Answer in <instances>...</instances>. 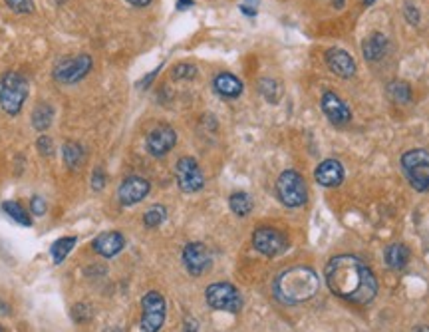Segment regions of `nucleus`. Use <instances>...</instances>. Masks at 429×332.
<instances>
[{"instance_id":"nucleus-38","label":"nucleus","mask_w":429,"mask_h":332,"mask_svg":"<svg viewBox=\"0 0 429 332\" xmlns=\"http://www.w3.org/2000/svg\"><path fill=\"white\" fill-rule=\"evenodd\" d=\"M193 6V0H177V10H187Z\"/></svg>"},{"instance_id":"nucleus-26","label":"nucleus","mask_w":429,"mask_h":332,"mask_svg":"<svg viewBox=\"0 0 429 332\" xmlns=\"http://www.w3.org/2000/svg\"><path fill=\"white\" fill-rule=\"evenodd\" d=\"M74 247H76V237H62V239L54 241V245H52V249H50L54 262H56V264L64 262V259H66L70 253H72V249H74Z\"/></svg>"},{"instance_id":"nucleus-45","label":"nucleus","mask_w":429,"mask_h":332,"mask_svg":"<svg viewBox=\"0 0 429 332\" xmlns=\"http://www.w3.org/2000/svg\"><path fill=\"white\" fill-rule=\"evenodd\" d=\"M56 2H64V0H56Z\"/></svg>"},{"instance_id":"nucleus-16","label":"nucleus","mask_w":429,"mask_h":332,"mask_svg":"<svg viewBox=\"0 0 429 332\" xmlns=\"http://www.w3.org/2000/svg\"><path fill=\"white\" fill-rule=\"evenodd\" d=\"M123 247H125V239L120 231H105L92 241V249L105 259L116 257L118 253L123 251Z\"/></svg>"},{"instance_id":"nucleus-7","label":"nucleus","mask_w":429,"mask_h":332,"mask_svg":"<svg viewBox=\"0 0 429 332\" xmlns=\"http://www.w3.org/2000/svg\"><path fill=\"white\" fill-rule=\"evenodd\" d=\"M94 68V60L90 54L66 56L54 66V80L60 84H76L84 80Z\"/></svg>"},{"instance_id":"nucleus-29","label":"nucleus","mask_w":429,"mask_h":332,"mask_svg":"<svg viewBox=\"0 0 429 332\" xmlns=\"http://www.w3.org/2000/svg\"><path fill=\"white\" fill-rule=\"evenodd\" d=\"M197 76V68L193 64H187V62H181L177 66H173L171 78L177 80V82H183V80H193Z\"/></svg>"},{"instance_id":"nucleus-35","label":"nucleus","mask_w":429,"mask_h":332,"mask_svg":"<svg viewBox=\"0 0 429 332\" xmlns=\"http://www.w3.org/2000/svg\"><path fill=\"white\" fill-rule=\"evenodd\" d=\"M404 14H406V18H408L412 24H417V22H419V10H417V6H413L412 2H406Z\"/></svg>"},{"instance_id":"nucleus-23","label":"nucleus","mask_w":429,"mask_h":332,"mask_svg":"<svg viewBox=\"0 0 429 332\" xmlns=\"http://www.w3.org/2000/svg\"><path fill=\"white\" fill-rule=\"evenodd\" d=\"M52 120H54V107L46 102L38 104L32 112V125L38 132H46L52 125Z\"/></svg>"},{"instance_id":"nucleus-24","label":"nucleus","mask_w":429,"mask_h":332,"mask_svg":"<svg viewBox=\"0 0 429 332\" xmlns=\"http://www.w3.org/2000/svg\"><path fill=\"white\" fill-rule=\"evenodd\" d=\"M229 207L237 217H247L253 211V197L249 193L237 191L229 197Z\"/></svg>"},{"instance_id":"nucleus-12","label":"nucleus","mask_w":429,"mask_h":332,"mask_svg":"<svg viewBox=\"0 0 429 332\" xmlns=\"http://www.w3.org/2000/svg\"><path fill=\"white\" fill-rule=\"evenodd\" d=\"M149 189H151V185L147 179L139 177V175H129L121 181L120 189H118V199H120L121 205L132 207V205H138L139 201H143Z\"/></svg>"},{"instance_id":"nucleus-28","label":"nucleus","mask_w":429,"mask_h":332,"mask_svg":"<svg viewBox=\"0 0 429 332\" xmlns=\"http://www.w3.org/2000/svg\"><path fill=\"white\" fill-rule=\"evenodd\" d=\"M165 217H167V209H165L163 205H155L151 209L145 211V215H143V225L149 229L159 227V225L165 221Z\"/></svg>"},{"instance_id":"nucleus-34","label":"nucleus","mask_w":429,"mask_h":332,"mask_svg":"<svg viewBox=\"0 0 429 332\" xmlns=\"http://www.w3.org/2000/svg\"><path fill=\"white\" fill-rule=\"evenodd\" d=\"M90 316H92V311H87L86 304H76L74 307V320L76 322H86Z\"/></svg>"},{"instance_id":"nucleus-18","label":"nucleus","mask_w":429,"mask_h":332,"mask_svg":"<svg viewBox=\"0 0 429 332\" xmlns=\"http://www.w3.org/2000/svg\"><path fill=\"white\" fill-rule=\"evenodd\" d=\"M390 50V40L381 32H372L362 42V54L368 62H379Z\"/></svg>"},{"instance_id":"nucleus-32","label":"nucleus","mask_w":429,"mask_h":332,"mask_svg":"<svg viewBox=\"0 0 429 332\" xmlns=\"http://www.w3.org/2000/svg\"><path fill=\"white\" fill-rule=\"evenodd\" d=\"M30 213L36 215V217H42V215L46 213V201H44L42 197L34 195V197L30 199Z\"/></svg>"},{"instance_id":"nucleus-31","label":"nucleus","mask_w":429,"mask_h":332,"mask_svg":"<svg viewBox=\"0 0 429 332\" xmlns=\"http://www.w3.org/2000/svg\"><path fill=\"white\" fill-rule=\"evenodd\" d=\"M36 147H38V152H40L42 156H52V152H54V143H52L50 136H40L38 141H36Z\"/></svg>"},{"instance_id":"nucleus-5","label":"nucleus","mask_w":429,"mask_h":332,"mask_svg":"<svg viewBox=\"0 0 429 332\" xmlns=\"http://www.w3.org/2000/svg\"><path fill=\"white\" fill-rule=\"evenodd\" d=\"M276 195L286 207H302L308 199L304 177L294 169L282 172L276 179Z\"/></svg>"},{"instance_id":"nucleus-44","label":"nucleus","mask_w":429,"mask_h":332,"mask_svg":"<svg viewBox=\"0 0 429 332\" xmlns=\"http://www.w3.org/2000/svg\"><path fill=\"white\" fill-rule=\"evenodd\" d=\"M0 332H6V331H4V329H2V326H0Z\"/></svg>"},{"instance_id":"nucleus-1","label":"nucleus","mask_w":429,"mask_h":332,"mask_svg":"<svg viewBox=\"0 0 429 332\" xmlns=\"http://www.w3.org/2000/svg\"><path fill=\"white\" fill-rule=\"evenodd\" d=\"M324 279L332 295L352 304H368L378 295V279L366 262L354 255H338L324 269Z\"/></svg>"},{"instance_id":"nucleus-9","label":"nucleus","mask_w":429,"mask_h":332,"mask_svg":"<svg viewBox=\"0 0 429 332\" xmlns=\"http://www.w3.org/2000/svg\"><path fill=\"white\" fill-rule=\"evenodd\" d=\"M175 179L179 189L185 193H197L203 189L205 177L197 163V159L181 158L175 163Z\"/></svg>"},{"instance_id":"nucleus-2","label":"nucleus","mask_w":429,"mask_h":332,"mask_svg":"<svg viewBox=\"0 0 429 332\" xmlns=\"http://www.w3.org/2000/svg\"><path fill=\"white\" fill-rule=\"evenodd\" d=\"M320 279L310 267H291L276 277L273 291L278 302L282 304H300L318 293Z\"/></svg>"},{"instance_id":"nucleus-42","label":"nucleus","mask_w":429,"mask_h":332,"mask_svg":"<svg viewBox=\"0 0 429 332\" xmlns=\"http://www.w3.org/2000/svg\"><path fill=\"white\" fill-rule=\"evenodd\" d=\"M374 2H376V0H364V4H366V6H370V4H374Z\"/></svg>"},{"instance_id":"nucleus-27","label":"nucleus","mask_w":429,"mask_h":332,"mask_svg":"<svg viewBox=\"0 0 429 332\" xmlns=\"http://www.w3.org/2000/svg\"><path fill=\"white\" fill-rule=\"evenodd\" d=\"M258 90H260V94L264 96V100L266 102H271V104H276L278 100H280V96H282V87L280 84L273 80V78H262L260 82H258Z\"/></svg>"},{"instance_id":"nucleus-6","label":"nucleus","mask_w":429,"mask_h":332,"mask_svg":"<svg viewBox=\"0 0 429 332\" xmlns=\"http://www.w3.org/2000/svg\"><path fill=\"white\" fill-rule=\"evenodd\" d=\"M207 304L215 311H223V313H239L242 309V297H240L239 289L233 287L231 282H213L209 284L205 291Z\"/></svg>"},{"instance_id":"nucleus-3","label":"nucleus","mask_w":429,"mask_h":332,"mask_svg":"<svg viewBox=\"0 0 429 332\" xmlns=\"http://www.w3.org/2000/svg\"><path fill=\"white\" fill-rule=\"evenodd\" d=\"M28 98V80L24 74L14 70L0 76V107L8 116H18Z\"/></svg>"},{"instance_id":"nucleus-15","label":"nucleus","mask_w":429,"mask_h":332,"mask_svg":"<svg viewBox=\"0 0 429 332\" xmlns=\"http://www.w3.org/2000/svg\"><path fill=\"white\" fill-rule=\"evenodd\" d=\"M324 60H326V66L330 68V72L336 74L338 78L350 80V78L356 76V62L344 48H330V50H326Z\"/></svg>"},{"instance_id":"nucleus-21","label":"nucleus","mask_w":429,"mask_h":332,"mask_svg":"<svg viewBox=\"0 0 429 332\" xmlns=\"http://www.w3.org/2000/svg\"><path fill=\"white\" fill-rule=\"evenodd\" d=\"M386 92H388V96H390V100L394 102V104H401V105H408L412 104V87L408 82H401V80H392L388 87H386Z\"/></svg>"},{"instance_id":"nucleus-4","label":"nucleus","mask_w":429,"mask_h":332,"mask_svg":"<svg viewBox=\"0 0 429 332\" xmlns=\"http://www.w3.org/2000/svg\"><path fill=\"white\" fill-rule=\"evenodd\" d=\"M401 169L415 191H429V152L410 149L401 156Z\"/></svg>"},{"instance_id":"nucleus-30","label":"nucleus","mask_w":429,"mask_h":332,"mask_svg":"<svg viewBox=\"0 0 429 332\" xmlns=\"http://www.w3.org/2000/svg\"><path fill=\"white\" fill-rule=\"evenodd\" d=\"M4 2L17 14H30L34 10V0H4Z\"/></svg>"},{"instance_id":"nucleus-14","label":"nucleus","mask_w":429,"mask_h":332,"mask_svg":"<svg viewBox=\"0 0 429 332\" xmlns=\"http://www.w3.org/2000/svg\"><path fill=\"white\" fill-rule=\"evenodd\" d=\"M320 105H322L324 116L334 125H346V123L352 122V110H350V105L346 104L336 92H324V96L320 100Z\"/></svg>"},{"instance_id":"nucleus-37","label":"nucleus","mask_w":429,"mask_h":332,"mask_svg":"<svg viewBox=\"0 0 429 332\" xmlns=\"http://www.w3.org/2000/svg\"><path fill=\"white\" fill-rule=\"evenodd\" d=\"M181 332H199V324H197V320H195V318H187V320H185V324H183V331Z\"/></svg>"},{"instance_id":"nucleus-17","label":"nucleus","mask_w":429,"mask_h":332,"mask_svg":"<svg viewBox=\"0 0 429 332\" xmlns=\"http://www.w3.org/2000/svg\"><path fill=\"white\" fill-rule=\"evenodd\" d=\"M314 179L322 185V187H338L344 181V167L338 159H324L322 163H318Z\"/></svg>"},{"instance_id":"nucleus-11","label":"nucleus","mask_w":429,"mask_h":332,"mask_svg":"<svg viewBox=\"0 0 429 332\" xmlns=\"http://www.w3.org/2000/svg\"><path fill=\"white\" fill-rule=\"evenodd\" d=\"M177 143V132L173 129L171 125L167 123H159L155 125L154 129L147 134V140H145V145H147V152L154 156V158H163L171 152Z\"/></svg>"},{"instance_id":"nucleus-39","label":"nucleus","mask_w":429,"mask_h":332,"mask_svg":"<svg viewBox=\"0 0 429 332\" xmlns=\"http://www.w3.org/2000/svg\"><path fill=\"white\" fill-rule=\"evenodd\" d=\"M132 6H138V8H143V6H147V4H151V0H127Z\"/></svg>"},{"instance_id":"nucleus-33","label":"nucleus","mask_w":429,"mask_h":332,"mask_svg":"<svg viewBox=\"0 0 429 332\" xmlns=\"http://www.w3.org/2000/svg\"><path fill=\"white\" fill-rule=\"evenodd\" d=\"M103 185H105V174H103L102 167H96L94 174H92V187L96 191H102Z\"/></svg>"},{"instance_id":"nucleus-13","label":"nucleus","mask_w":429,"mask_h":332,"mask_svg":"<svg viewBox=\"0 0 429 332\" xmlns=\"http://www.w3.org/2000/svg\"><path fill=\"white\" fill-rule=\"evenodd\" d=\"M183 264L193 277L205 275L211 267V253L203 243H189L183 249Z\"/></svg>"},{"instance_id":"nucleus-22","label":"nucleus","mask_w":429,"mask_h":332,"mask_svg":"<svg viewBox=\"0 0 429 332\" xmlns=\"http://www.w3.org/2000/svg\"><path fill=\"white\" fill-rule=\"evenodd\" d=\"M62 158L70 169H78L84 161V147L78 141H66L62 147Z\"/></svg>"},{"instance_id":"nucleus-19","label":"nucleus","mask_w":429,"mask_h":332,"mask_svg":"<svg viewBox=\"0 0 429 332\" xmlns=\"http://www.w3.org/2000/svg\"><path fill=\"white\" fill-rule=\"evenodd\" d=\"M213 87L224 100H235V98H239L240 94H242V82L237 76H233L229 72L217 74L215 80H213Z\"/></svg>"},{"instance_id":"nucleus-25","label":"nucleus","mask_w":429,"mask_h":332,"mask_svg":"<svg viewBox=\"0 0 429 332\" xmlns=\"http://www.w3.org/2000/svg\"><path fill=\"white\" fill-rule=\"evenodd\" d=\"M2 209H4V213H6L12 221H17L18 225H22V227H30V225H32V219H30L28 211L24 209L18 201H4V203H2Z\"/></svg>"},{"instance_id":"nucleus-41","label":"nucleus","mask_w":429,"mask_h":332,"mask_svg":"<svg viewBox=\"0 0 429 332\" xmlns=\"http://www.w3.org/2000/svg\"><path fill=\"white\" fill-rule=\"evenodd\" d=\"M415 332H429V326L421 324V326H417V329H415Z\"/></svg>"},{"instance_id":"nucleus-20","label":"nucleus","mask_w":429,"mask_h":332,"mask_svg":"<svg viewBox=\"0 0 429 332\" xmlns=\"http://www.w3.org/2000/svg\"><path fill=\"white\" fill-rule=\"evenodd\" d=\"M386 262L392 271H401L410 262V249L401 243H394L386 249Z\"/></svg>"},{"instance_id":"nucleus-40","label":"nucleus","mask_w":429,"mask_h":332,"mask_svg":"<svg viewBox=\"0 0 429 332\" xmlns=\"http://www.w3.org/2000/svg\"><path fill=\"white\" fill-rule=\"evenodd\" d=\"M330 4H332L334 8H342L344 4H346V0H330Z\"/></svg>"},{"instance_id":"nucleus-43","label":"nucleus","mask_w":429,"mask_h":332,"mask_svg":"<svg viewBox=\"0 0 429 332\" xmlns=\"http://www.w3.org/2000/svg\"><path fill=\"white\" fill-rule=\"evenodd\" d=\"M107 332H121L120 329H112V331H107Z\"/></svg>"},{"instance_id":"nucleus-8","label":"nucleus","mask_w":429,"mask_h":332,"mask_svg":"<svg viewBox=\"0 0 429 332\" xmlns=\"http://www.w3.org/2000/svg\"><path fill=\"white\" fill-rule=\"evenodd\" d=\"M141 332H159L163 322H165V315H167V304L161 293L157 291H149L145 297L141 298Z\"/></svg>"},{"instance_id":"nucleus-36","label":"nucleus","mask_w":429,"mask_h":332,"mask_svg":"<svg viewBox=\"0 0 429 332\" xmlns=\"http://www.w3.org/2000/svg\"><path fill=\"white\" fill-rule=\"evenodd\" d=\"M159 70H161V66H159V68H155V70L151 72V74H147V76H145V78H143L141 82H138V87H147V86H149V84L154 82V78H155V76H157V72H159Z\"/></svg>"},{"instance_id":"nucleus-10","label":"nucleus","mask_w":429,"mask_h":332,"mask_svg":"<svg viewBox=\"0 0 429 332\" xmlns=\"http://www.w3.org/2000/svg\"><path fill=\"white\" fill-rule=\"evenodd\" d=\"M253 247L264 257H278L289 249V239L278 229L258 227L253 233Z\"/></svg>"}]
</instances>
